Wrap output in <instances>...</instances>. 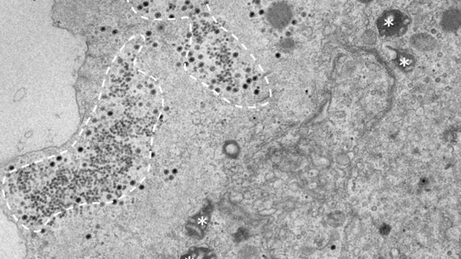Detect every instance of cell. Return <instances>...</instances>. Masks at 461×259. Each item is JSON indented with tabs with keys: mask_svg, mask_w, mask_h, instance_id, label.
I'll use <instances>...</instances> for the list:
<instances>
[{
	"mask_svg": "<svg viewBox=\"0 0 461 259\" xmlns=\"http://www.w3.org/2000/svg\"><path fill=\"white\" fill-rule=\"evenodd\" d=\"M182 68L191 78L234 106L266 103L270 86L255 57L211 14L191 21Z\"/></svg>",
	"mask_w": 461,
	"mask_h": 259,
	"instance_id": "cell-1",
	"label": "cell"
},
{
	"mask_svg": "<svg viewBox=\"0 0 461 259\" xmlns=\"http://www.w3.org/2000/svg\"><path fill=\"white\" fill-rule=\"evenodd\" d=\"M141 25L128 1H76L69 13L68 30L86 37L87 55L112 59L140 32Z\"/></svg>",
	"mask_w": 461,
	"mask_h": 259,
	"instance_id": "cell-2",
	"label": "cell"
},
{
	"mask_svg": "<svg viewBox=\"0 0 461 259\" xmlns=\"http://www.w3.org/2000/svg\"><path fill=\"white\" fill-rule=\"evenodd\" d=\"M134 13L147 22L191 20L206 9L205 1L173 0H130Z\"/></svg>",
	"mask_w": 461,
	"mask_h": 259,
	"instance_id": "cell-3",
	"label": "cell"
}]
</instances>
